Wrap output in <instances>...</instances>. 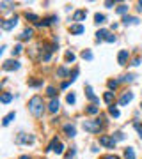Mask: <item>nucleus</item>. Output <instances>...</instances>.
Instances as JSON below:
<instances>
[{
    "label": "nucleus",
    "instance_id": "5",
    "mask_svg": "<svg viewBox=\"0 0 142 159\" xmlns=\"http://www.w3.org/2000/svg\"><path fill=\"white\" fill-rule=\"evenodd\" d=\"M18 25V18L14 16V18H11V20H5L0 23V27H2V30H13L14 27Z\"/></svg>",
    "mask_w": 142,
    "mask_h": 159
},
{
    "label": "nucleus",
    "instance_id": "19",
    "mask_svg": "<svg viewBox=\"0 0 142 159\" xmlns=\"http://www.w3.org/2000/svg\"><path fill=\"white\" fill-rule=\"evenodd\" d=\"M124 159H135V150L131 147L124 149Z\"/></svg>",
    "mask_w": 142,
    "mask_h": 159
},
{
    "label": "nucleus",
    "instance_id": "35",
    "mask_svg": "<svg viewBox=\"0 0 142 159\" xmlns=\"http://www.w3.org/2000/svg\"><path fill=\"white\" fill-rule=\"evenodd\" d=\"M135 129H137V133H139V136H140V140H142V124L135 122Z\"/></svg>",
    "mask_w": 142,
    "mask_h": 159
},
{
    "label": "nucleus",
    "instance_id": "37",
    "mask_svg": "<svg viewBox=\"0 0 142 159\" xmlns=\"http://www.w3.org/2000/svg\"><path fill=\"white\" fill-rule=\"evenodd\" d=\"M66 60H68V62H73V60H75V55H73L71 51H68V53H66Z\"/></svg>",
    "mask_w": 142,
    "mask_h": 159
},
{
    "label": "nucleus",
    "instance_id": "12",
    "mask_svg": "<svg viewBox=\"0 0 142 159\" xmlns=\"http://www.w3.org/2000/svg\"><path fill=\"white\" fill-rule=\"evenodd\" d=\"M59 106H61L59 99H52V101H50V106H48V110H50L52 113H57V111H59Z\"/></svg>",
    "mask_w": 142,
    "mask_h": 159
},
{
    "label": "nucleus",
    "instance_id": "11",
    "mask_svg": "<svg viewBox=\"0 0 142 159\" xmlns=\"http://www.w3.org/2000/svg\"><path fill=\"white\" fill-rule=\"evenodd\" d=\"M122 23L124 25H137L139 23V18H135V16H122Z\"/></svg>",
    "mask_w": 142,
    "mask_h": 159
},
{
    "label": "nucleus",
    "instance_id": "43",
    "mask_svg": "<svg viewBox=\"0 0 142 159\" xmlns=\"http://www.w3.org/2000/svg\"><path fill=\"white\" fill-rule=\"evenodd\" d=\"M20 159H30V158H29V156H21Z\"/></svg>",
    "mask_w": 142,
    "mask_h": 159
},
{
    "label": "nucleus",
    "instance_id": "13",
    "mask_svg": "<svg viewBox=\"0 0 142 159\" xmlns=\"http://www.w3.org/2000/svg\"><path fill=\"white\" fill-rule=\"evenodd\" d=\"M87 16V11L85 9H80V11H77L75 14H73V21H80V20H83Z\"/></svg>",
    "mask_w": 142,
    "mask_h": 159
},
{
    "label": "nucleus",
    "instance_id": "17",
    "mask_svg": "<svg viewBox=\"0 0 142 159\" xmlns=\"http://www.w3.org/2000/svg\"><path fill=\"white\" fill-rule=\"evenodd\" d=\"M103 101H105L107 104H110V106H112V101H114V92H110V90H108V92H105V94H103Z\"/></svg>",
    "mask_w": 142,
    "mask_h": 159
},
{
    "label": "nucleus",
    "instance_id": "14",
    "mask_svg": "<svg viewBox=\"0 0 142 159\" xmlns=\"http://www.w3.org/2000/svg\"><path fill=\"white\" fill-rule=\"evenodd\" d=\"M18 141L20 143H34V136L32 134H20Z\"/></svg>",
    "mask_w": 142,
    "mask_h": 159
},
{
    "label": "nucleus",
    "instance_id": "41",
    "mask_svg": "<svg viewBox=\"0 0 142 159\" xmlns=\"http://www.w3.org/2000/svg\"><path fill=\"white\" fill-rule=\"evenodd\" d=\"M139 64H140V59H139V57H137V59L133 60V65H139Z\"/></svg>",
    "mask_w": 142,
    "mask_h": 159
},
{
    "label": "nucleus",
    "instance_id": "30",
    "mask_svg": "<svg viewBox=\"0 0 142 159\" xmlns=\"http://www.w3.org/2000/svg\"><path fill=\"white\" fill-rule=\"evenodd\" d=\"M66 74H68V69L66 67H59L57 69V76H66Z\"/></svg>",
    "mask_w": 142,
    "mask_h": 159
},
{
    "label": "nucleus",
    "instance_id": "8",
    "mask_svg": "<svg viewBox=\"0 0 142 159\" xmlns=\"http://www.w3.org/2000/svg\"><path fill=\"white\" fill-rule=\"evenodd\" d=\"M64 133H66V136H69V138H75V136H77V129H75V126H71V124H66V126H64Z\"/></svg>",
    "mask_w": 142,
    "mask_h": 159
},
{
    "label": "nucleus",
    "instance_id": "42",
    "mask_svg": "<svg viewBox=\"0 0 142 159\" xmlns=\"http://www.w3.org/2000/svg\"><path fill=\"white\" fill-rule=\"evenodd\" d=\"M103 159H119V158H116V156H105Z\"/></svg>",
    "mask_w": 142,
    "mask_h": 159
},
{
    "label": "nucleus",
    "instance_id": "7",
    "mask_svg": "<svg viewBox=\"0 0 142 159\" xmlns=\"http://www.w3.org/2000/svg\"><path fill=\"white\" fill-rule=\"evenodd\" d=\"M131 99H133V94L131 92H124L119 97V106H126L128 103H131Z\"/></svg>",
    "mask_w": 142,
    "mask_h": 159
},
{
    "label": "nucleus",
    "instance_id": "9",
    "mask_svg": "<svg viewBox=\"0 0 142 159\" xmlns=\"http://www.w3.org/2000/svg\"><path fill=\"white\" fill-rule=\"evenodd\" d=\"M128 57H130L128 50H121V51H119V55H117V62H119L121 65H124V64H126V60H128Z\"/></svg>",
    "mask_w": 142,
    "mask_h": 159
},
{
    "label": "nucleus",
    "instance_id": "36",
    "mask_svg": "<svg viewBox=\"0 0 142 159\" xmlns=\"http://www.w3.org/2000/svg\"><path fill=\"white\" fill-rule=\"evenodd\" d=\"M75 154H77V150H75V149H71V150L66 154V159H73V158H75Z\"/></svg>",
    "mask_w": 142,
    "mask_h": 159
},
{
    "label": "nucleus",
    "instance_id": "44",
    "mask_svg": "<svg viewBox=\"0 0 142 159\" xmlns=\"http://www.w3.org/2000/svg\"><path fill=\"white\" fill-rule=\"evenodd\" d=\"M140 108H142V103H140Z\"/></svg>",
    "mask_w": 142,
    "mask_h": 159
},
{
    "label": "nucleus",
    "instance_id": "26",
    "mask_svg": "<svg viewBox=\"0 0 142 159\" xmlns=\"http://www.w3.org/2000/svg\"><path fill=\"white\" fill-rule=\"evenodd\" d=\"M29 85H30V87H41L43 81H41V80H29Z\"/></svg>",
    "mask_w": 142,
    "mask_h": 159
},
{
    "label": "nucleus",
    "instance_id": "33",
    "mask_svg": "<svg viewBox=\"0 0 142 159\" xmlns=\"http://www.w3.org/2000/svg\"><path fill=\"white\" fill-rule=\"evenodd\" d=\"M133 78H135L133 74H126V76H122V78L119 80V81H133Z\"/></svg>",
    "mask_w": 142,
    "mask_h": 159
},
{
    "label": "nucleus",
    "instance_id": "15",
    "mask_svg": "<svg viewBox=\"0 0 142 159\" xmlns=\"http://www.w3.org/2000/svg\"><path fill=\"white\" fill-rule=\"evenodd\" d=\"M85 96H87V97H89L91 101H94V103H98V101H100L98 97H96V96H94V94H92V88H91L89 85L85 87Z\"/></svg>",
    "mask_w": 142,
    "mask_h": 159
},
{
    "label": "nucleus",
    "instance_id": "3",
    "mask_svg": "<svg viewBox=\"0 0 142 159\" xmlns=\"http://www.w3.org/2000/svg\"><path fill=\"white\" fill-rule=\"evenodd\" d=\"M46 150H53L55 154H62V152H64V145L59 141V138H53L52 141H50V145H48Z\"/></svg>",
    "mask_w": 142,
    "mask_h": 159
},
{
    "label": "nucleus",
    "instance_id": "21",
    "mask_svg": "<svg viewBox=\"0 0 142 159\" xmlns=\"http://www.w3.org/2000/svg\"><path fill=\"white\" fill-rule=\"evenodd\" d=\"M32 34H34V30H32V28H25V30H23V34H21L20 36V39H30V37H32Z\"/></svg>",
    "mask_w": 142,
    "mask_h": 159
},
{
    "label": "nucleus",
    "instance_id": "27",
    "mask_svg": "<svg viewBox=\"0 0 142 159\" xmlns=\"http://www.w3.org/2000/svg\"><path fill=\"white\" fill-rule=\"evenodd\" d=\"M116 11H117V14H126V11H128V5H119Z\"/></svg>",
    "mask_w": 142,
    "mask_h": 159
},
{
    "label": "nucleus",
    "instance_id": "40",
    "mask_svg": "<svg viewBox=\"0 0 142 159\" xmlns=\"http://www.w3.org/2000/svg\"><path fill=\"white\" fill-rule=\"evenodd\" d=\"M77 76H78V69H75V71L71 73V81H75V80H77Z\"/></svg>",
    "mask_w": 142,
    "mask_h": 159
},
{
    "label": "nucleus",
    "instance_id": "10",
    "mask_svg": "<svg viewBox=\"0 0 142 159\" xmlns=\"http://www.w3.org/2000/svg\"><path fill=\"white\" fill-rule=\"evenodd\" d=\"M83 25H80V23H77V25H71L69 27V32L71 34H75V36H78V34H83Z\"/></svg>",
    "mask_w": 142,
    "mask_h": 159
},
{
    "label": "nucleus",
    "instance_id": "4",
    "mask_svg": "<svg viewBox=\"0 0 142 159\" xmlns=\"http://www.w3.org/2000/svg\"><path fill=\"white\" fill-rule=\"evenodd\" d=\"M100 145H103V147H107V149H116V140H114V136H101L100 138Z\"/></svg>",
    "mask_w": 142,
    "mask_h": 159
},
{
    "label": "nucleus",
    "instance_id": "20",
    "mask_svg": "<svg viewBox=\"0 0 142 159\" xmlns=\"http://www.w3.org/2000/svg\"><path fill=\"white\" fill-rule=\"evenodd\" d=\"M0 101H2L4 104H7V103H11V101H13V94H9V92H4V94L0 96Z\"/></svg>",
    "mask_w": 142,
    "mask_h": 159
},
{
    "label": "nucleus",
    "instance_id": "22",
    "mask_svg": "<svg viewBox=\"0 0 142 159\" xmlns=\"http://www.w3.org/2000/svg\"><path fill=\"white\" fill-rule=\"evenodd\" d=\"M105 20H107V18H105V14H100V13H98V14H94V23H96V25H103Z\"/></svg>",
    "mask_w": 142,
    "mask_h": 159
},
{
    "label": "nucleus",
    "instance_id": "34",
    "mask_svg": "<svg viewBox=\"0 0 142 159\" xmlns=\"http://www.w3.org/2000/svg\"><path fill=\"white\" fill-rule=\"evenodd\" d=\"M112 136H114V140H124V134H122L121 131H117V133H114Z\"/></svg>",
    "mask_w": 142,
    "mask_h": 159
},
{
    "label": "nucleus",
    "instance_id": "6",
    "mask_svg": "<svg viewBox=\"0 0 142 159\" xmlns=\"http://www.w3.org/2000/svg\"><path fill=\"white\" fill-rule=\"evenodd\" d=\"M2 69L4 71H16V69H20V62L18 60H7V62H4Z\"/></svg>",
    "mask_w": 142,
    "mask_h": 159
},
{
    "label": "nucleus",
    "instance_id": "32",
    "mask_svg": "<svg viewBox=\"0 0 142 159\" xmlns=\"http://www.w3.org/2000/svg\"><path fill=\"white\" fill-rule=\"evenodd\" d=\"M66 101H68L69 104H75V101H77V97H75V94H68V97H66Z\"/></svg>",
    "mask_w": 142,
    "mask_h": 159
},
{
    "label": "nucleus",
    "instance_id": "25",
    "mask_svg": "<svg viewBox=\"0 0 142 159\" xmlns=\"http://www.w3.org/2000/svg\"><path fill=\"white\" fill-rule=\"evenodd\" d=\"M46 94H48L52 99H55V94H57V90H55L53 87H48V88H46Z\"/></svg>",
    "mask_w": 142,
    "mask_h": 159
},
{
    "label": "nucleus",
    "instance_id": "39",
    "mask_svg": "<svg viewBox=\"0 0 142 159\" xmlns=\"http://www.w3.org/2000/svg\"><path fill=\"white\" fill-rule=\"evenodd\" d=\"M107 42H116V36H112V34H108V36H107Z\"/></svg>",
    "mask_w": 142,
    "mask_h": 159
},
{
    "label": "nucleus",
    "instance_id": "23",
    "mask_svg": "<svg viewBox=\"0 0 142 159\" xmlns=\"http://www.w3.org/2000/svg\"><path fill=\"white\" fill-rule=\"evenodd\" d=\"M85 111H87L89 115H96V113L100 111V108H98V106H94V104H91V106H87V108H85Z\"/></svg>",
    "mask_w": 142,
    "mask_h": 159
},
{
    "label": "nucleus",
    "instance_id": "38",
    "mask_svg": "<svg viewBox=\"0 0 142 159\" xmlns=\"http://www.w3.org/2000/svg\"><path fill=\"white\" fill-rule=\"evenodd\" d=\"M20 51H21V44H16V46H14V50H13V55H18Z\"/></svg>",
    "mask_w": 142,
    "mask_h": 159
},
{
    "label": "nucleus",
    "instance_id": "16",
    "mask_svg": "<svg viewBox=\"0 0 142 159\" xmlns=\"http://www.w3.org/2000/svg\"><path fill=\"white\" fill-rule=\"evenodd\" d=\"M14 117H16V113H14V111L7 113V115L4 117V120H2V126H9V124H11V120L14 119Z\"/></svg>",
    "mask_w": 142,
    "mask_h": 159
},
{
    "label": "nucleus",
    "instance_id": "28",
    "mask_svg": "<svg viewBox=\"0 0 142 159\" xmlns=\"http://www.w3.org/2000/svg\"><path fill=\"white\" fill-rule=\"evenodd\" d=\"M27 20H30V21H36V23H39V18H38L36 14H32V13H27Z\"/></svg>",
    "mask_w": 142,
    "mask_h": 159
},
{
    "label": "nucleus",
    "instance_id": "31",
    "mask_svg": "<svg viewBox=\"0 0 142 159\" xmlns=\"http://www.w3.org/2000/svg\"><path fill=\"white\" fill-rule=\"evenodd\" d=\"M117 85H119V81H117V80H110V81H108V88H110V90H112V88H116Z\"/></svg>",
    "mask_w": 142,
    "mask_h": 159
},
{
    "label": "nucleus",
    "instance_id": "2",
    "mask_svg": "<svg viewBox=\"0 0 142 159\" xmlns=\"http://www.w3.org/2000/svg\"><path fill=\"white\" fill-rule=\"evenodd\" d=\"M83 129L85 131H89V133H100V129H101V122H100V119L98 120H83Z\"/></svg>",
    "mask_w": 142,
    "mask_h": 159
},
{
    "label": "nucleus",
    "instance_id": "29",
    "mask_svg": "<svg viewBox=\"0 0 142 159\" xmlns=\"http://www.w3.org/2000/svg\"><path fill=\"white\" fill-rule=\"evenodd\" d=\"M82 57H83L85 60H92V53L87 50V51H82Z\"/></svg>",
    "mask_w": 142,
    "mask_h": 159
},
{
    "label": "nucleus",
    "instance_id": "24",
    "mask_svg": "<svg viewBox=\"0 0 142 159\" xmlns=\"http://www.w3.org/2000/svg\"><path fill=\"white\" fill-rule=\"evenodd\" d=\"M108 111H110V115H112V117H116V119L119 117V110H117V108H116L114 104H112V106L108 108Z\"/></svg>",
    "mask_w": 142,
    "mask_h": 159
},
{
    "label": "nucleus",
    "instance_id": "1",
    "mask_svg": "<svg viewBox=\"0 0 142 159\" xmlns=\"http://www.w3.org/2000/svg\"><path fill=\"white\" fill-rule=\"evenodd\" d=\"M29 110L32 111L34 117H41L44 111V104H43V97L41 96H34L32 99L29 101Z\"/></svg>",
    "mask_w": 142,
    "mask_h": 159
},
{
    "label": "nucleus",
    "instance_id": "18",
    "mask_svg": "<svg viewBox=\"0 0 142 159\" xmlns=\"http://www.w3.org/2000/svg\"><path fill=\"white\" fill-rule=\"evenodd\" d=\"M107 36H108V30H105V28H101V30L96 32V39L98 41H105L107 39Z\"/></svg>",
    "mask_w": 142,
    "mask_h": 159
}]
</instances>
